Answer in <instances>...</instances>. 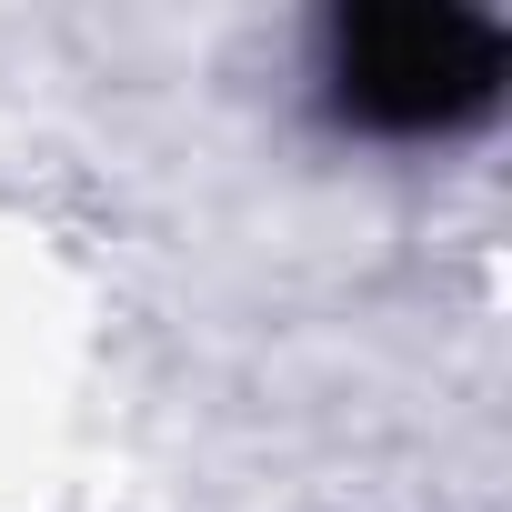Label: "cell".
Masks as SVG:
<instances>
[{
    "label": "cell",
    "mask_w": 512,
    "mask_h": 512,
    "mask_svg": "<svg viewBox=\"0 0 512 512\" xmlns=\"http://www.w3.org/2000/svg\"><path fill=\"white\" fill-rule=\"evenodd\" d=\"M502 91V31L472 11H362L332 21V101L362 131L432 141L492 111Z\"/></svg>",
    "instance_id": "6da1fadb"
}]
</instances>
